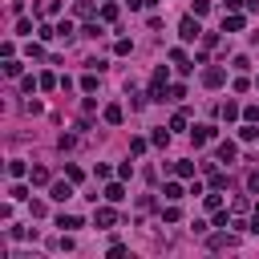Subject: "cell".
<instances>
[{"label":"cell","instance_id":"36","mask_svg":"<svg viewBox=\"0 0 259 259\" xmlns=\"http://www.w3.org/2000/svg\"><path fill=\"white\" fill-rule=\"evenodd\" d=\"M45 211H49V207H45L41 199H32V219H45Z\"/></svg>","mask_w":259,"mask_h":259},{"label":"cell","instance_id":"38","mask_svg":"<svg viewBox=\"0 0 259 259\" xmlns=\"http://www.w3.org/2000/svg\"><path fill=\"white\" fill-rule=\"evenodd\" d=\"M16 32H20V37H28V32H32V20H24V16H20V20H16Z\"/></svg>","mask_w":259,"mask_h":259},{"label":"cell","instance_id":"35","mask_svg":"<svg viewBox=\"0 0 259 259\" xmlns=\"http://www.w3.org/2000/svg\"><path fill=\"white\" fill-rule=\"evenodd\" d=\"M37 37H41V41H53V37H57V28H49V24H41V28H37Z\"/></svg>","mask_w":259,"mask_h":259},{"label":"cell","instance_id":"17","mask_svg":"<svg viewBox=\"0 0 259 259\" xmlns=\"http://www.w3.org/2000/svg\"><path fill=\"white\" fill-rule=\"evenodd\" d=\"M182 97H186V89L182 85H170L166 93H162V102H182Z\"/></svg>","mask_w":259,"mask_h":259},{"label":"cell","instance_id":"12","mask_svg":"<svg viewBox=\"0 0 259 259\" xmlns=\"http://www.w3.org/2000/svg\"><path fill=\"white\" fill-rule=\"evenodd\" d=\"M219 114H223V122H235V118H243V110H239V102H227V106H223Z\"/></svg>","mask_w":259,"mask_h":259},{"label":"cell","instance_id":"23","mask_svg":"<svg viewBox=\"0 0 259 259\" xmlns=\"http://www.w3.org/2000/svg\"><path fill=\"white\" fill-rule=\"evenodd\" d=\"M4 77H20V61H12V57L4 61Z\"/></svg>","mask_w":259,"mask_h":259},{"label":"cell","instance_id":"32","mask_svg":"<svg viewBox=\"0 0 259 259\" xmlns=\"http://www.w3.org/2000/svg\"><path fill=\"white\" fill-rule=\"evenodd\" d=\"M102 20H118V4H102Z\"/></svg>","mask_w":259,"mask_h":259},{"label":"cell","instance_id":"22","mask_svg":"<svg viewBox=\"0 0 259 259\" xmlns=\"http://www.w3.org/2000/svg\"><path fill=\"white\" fill-rule=\"evenodd\" d=\"M190 12H194V16H207V12H211V0H194Z\"/></svg>","mask_w":259,"mask_h":259},{"label":"cell","instance_id":"26","mask_svg":"<svg viewBox=\"0 0 259 259\" xmlns=\"http://www.w3.org/2000/svg\"><path fill=\"white\" fill-rule=\"evenodd\" d=\"M81 37H89V41H97V37H102V24H85V28H81Z\"/></svg>","mask_w":259,"mask_h":259},{"label":"cell","instance_id":"25","mask_svg":"<svg viewBox=\"0 0 259 259\" xmlns=\"http://www.w3.org/2000/svg\"><path fill=\"white\" fill-rule=\"evenodd\" d=\"M57 37H61V41H69V37H73V24H69V20H61V24H57Z\"/></svg>","mask_w":259,"mask_h":259},{"label":"cell","instance_id":"10","mask_svg":"<svg viewBox=\"0 0 259 259\" xmlns=\"http://www.w3.org/2000/svg\"><path fill=\"white\" fill-rule=\"evenodd\" d=\"M28 182H32V186H49V170H45V166H32V170H28Z\"/></svg>","mask_w":259,"mask_h":259},{"label":"cell","instance_id":"8","mask_svg":"<svg viewBox=\"0 0 259 259\" xmlns=\"http://www.w3.org/2000/svg\"><path fill=\"white\" fill-rule=\"evenodd\" d=\"M170 61L178 65V73H190V69H194V65H190V57H186L182 49H170Z\"/></svg>","mask_w":259,"mask_h":259},{"label":"cell","instance_id":"15","mask_svg":"<svg viewBox=\"0 0 259 259\" xmlns=\"http://www.w3.org/2000/svg\"><path fill=\"white\" fill-rule=\"evenodd\" d=\"M162 194H166V199H170V203H178V199H182V194H186V190H182L178 182H166V186H162Z\"/></svg>","mask_w":259,"mask_h":259},{"label":"cell","instance_id":"19","mask_svg":"<svg viewBox=\"0 0 259 259\" xmlns=\"http://www.w3.org/2000/svg\"><path fill=\"white\" fill-rule=\"evenodd\" d=\"M150 142H154V146H170V130H154Z\"/></svg>","mask_w":259,"mask_h":259},{"label":"cell","instance_id":"6","mask_svg":"<svg viewBox=\"0 0 259 259\" xmlns=\"http://www.w3.org/2000/svg\"><path fill=\"white\" fill-rule=\"evenodd\" d=\"M102 118H106V126H122V118H126V110H122L118 102H110V106L102 110Z\"/></svg>","mask_w":259,"mask_h":259},{"label":"cell","instance_id":"37","mask_svg":"<svg viewBox=\"0 0 259 259\" xmlns=\"http://www.w3.org/2000/svg\"><path fill=\"white\" fill-rule=\"evenodd\" d=\"M65 178H73V182H81L85 174H81V166H65Z\"/></svg>","mask_w":259,"mask_h":259},{"label":"cell","instance_id":"16","mask_svg":"<svg viewBox=\"0 0 259 259\" xmlns=\"http://www.w3.org/2000/svg\"><path fill=\"white\" fill-rule=\"evenodd\" d=\"M24 174H28V166H24L20 158H12V162H8V178H24Z\"/></svg>","mask_w":259,"mask_h":259},{"label":"cell","instance_id":"9","mask_svg":"<svg viewBox=\"0 0 259 259\" xmlns=\"http://www.w3.org/2000/svg\"><path fill=\"white\" fill-rule=\"evenodd\" d=\"M215 154H219V162H235V154H239V150H235V142H219V150H215Z\"/></svg>","mask_w":259,"mask_h":259},{"label":"cell","instance_id":"7","mask_svg":"<svg viewBox=\"0 0 259 259\" xmlns=\"http://www.w3.org/2000/svg\"><path fill=\"white\" fill-rule=\"evenodd\" d=\"M93 223H97V227H114V223H118V211H114V207H102V211L93 215Z\"/></svg>","mask_w":259,"mask_h":259},{"label":"cell","instance_id":"18","mask_svg":"<svg viewBox=\"0 0 259 259\" xmlns=\"http://www.w3.org/2000/svg\"><path fill=\"white\" fill-rule=\"evenodd\" d=\"M239 138H243V142H255V138H259V130H255V122L239 126Z\"/></svg>","mask_w":259,"mask_h":259},{"label":"cell","instance_id":"21","mask_svg":"<svg viewBox=\"0 0 259 259\" xmlns=\"http://www.w3.org/2000/svg\"><path fill=\"white\" fill-rule=\"evenodd\" d=\"M174 174H178V178H194V162H178Z\"/></svg>","mask_w":259,"mask_h":259},{"label":"cell","instance_id":"5","mask_svg":"<svg viewBox=\"0 0 259 259\" xmlns=\"http://www.w3.org/2000/svg\"><path fill=\"white\" fill-rule=\"evenodd\" d=\"M227 81V69H219V65H211V69H203V85L207 89H219Z\"/></svg>","mask_w":259,"mask_h":259},{"label":"cell","instance_id":"13","mask_svg":"<svg viewBox=\"0 0 259 259\" xmlns=\"http://www.w3.org/2000/svg\"><path fill=\"white\" fill-rule=\"evenodd\" d=\"M106 199H110V203H122V199H126V186H122V182H110V186H106Z\"/></svg>","mask_w":259,"mask_h":259},{"label":"cell","instance_id":"14","mask_svg":"<svg viewBox=\"0 0 259 259\" xmlns=\"http://www.w3.org/2000/svg\"><path fill=\"white\" fill-rule=\"evenodd\" d=\"M57 227H61V231H77L81 219H77V215H61V219H57Z\"/></svg>","mask_w":259,"mask_h":259},{"label":"cell","instance_id":"1","mask_svg":"<svg viewBox=\"0 0 259 259\" xmlns=\"http://www.w3.org/2000/svg\"><path fill=\"white\" fill-rule=\"evenodd\" d=\"M166 81H170V69H166V65H158L154 77H150V97H154V102H162V93H166Z\"/></svg>","mask_w":259,"mask_h":259},{"label":"cell","instance_id":"39","mask_svg":"<svg viewBox=\"0 0 259 259\" xmlns=\"http://www.w3.org/2000/svg\"><path fill=\"white\" fill-rule=\"evenodd\" d=\"M170 130H186V114H174L170 118Z\"/></svg>","mask_w":259,"mask_h":259},{"label":"cell","instance_id":"31","mask_svg":"<svg viewBox=\"0 0 259 259\" xmlns=\"http://www.w3.org/2000/svg\"><path fill=\"white\" fill-rule=\"evenodd\" d=\"M182 215H178V207H166V211H162V223H178Z\"/></svg>","mask_w":259,"mask_h":259},{"label":"cell","instance_id":"4","mask_svg":"<svg viewBox=\"0 0 259 259\" xmlns=\"http://www.w3.org/2000/svg\"><path fill=\"white\" fill-rule=\"evenodd\" d=\"M49 199H57V203L73 199V178H65V182H53V186H49Z\"/></svg>","mask_w":259,"mask_h":259},{"label":"cell","instance_id":"11","mask_svg":"<svg viewBox=\"0 0 259 259\" xmlns=\"http://www.w3.org/2000/svg\"><path fill=\"white\" fill-rule=\"evenodd\" d=\"M211 251H223V247H235V235H211V243H207Z\"/></svg>","mask_w":259,"mask_h":259},{"label":"cell","instance_id":"29","mask_svg":"<svg viewBox=\"0 0 259 259\" xmlns=\"http://www.w3.org/2000/svg\"><path fill=\"white\" fill-rule=\"evenodd\" d=\"M57 146H61V150H73V146H77V138H73V134H61V138H57Z\"/></svg>","mask_w":259,"mask_h":259},{"label":"cell","instance_id":"24","mask_svg":"<svg viewBox=\"0 0 259 259\" xmlns=\"http://www.w3.org/2000/svg\"><path fill=\"white\" fill-rule=\"evenodd\" d=\"M37 12H45V16H57V12H61V4H57V0H45V4H41Z\"/></svg>","mask_w":259,"mask_h":259},{"label":"cell","instance_id":"3","mask_svg":"<svg viewBox=\"0 0 259 259\" xmlns=\"http://www.w3.org/2000/svg\"><path fill=\"white\" fill-rule=\"evenodd\" d=\"M215 138H219L215 126H194V130H190V142H194V146H207V142H215Z\"/></svg>","mask_w":259,"mask_h":259},{"label":"cell","instance_id":"2","mask_svg":"<svg viewBox=\"0 0 259 259\" xmlns=\"http://www.w3.org/2000/svg\"><path fill=\"white\" fill-rule=\"evenodd\" d=\"M178 37H182L186 45L203 37V28H199V16H194V12H190V16H182V24H178Z\"/></svg>","mask_w":259,"mask_h":259},{"label":"cell","instance_id":"27","mask_svg":"<svg viewBox=\"0 0 259 259\" xmlns=\"http://www.w3.org/2000/svg\"><path fill=\"white\" fill-rule=\"evenodd\" d=\"M37 85H41V89H53V85H61V81H57L53 73H41V77H37Z\"/></svg>","mask_w":259,"mask_h":259},{"label":"cell","instance_id":"33","mask_svg":"<svg viewBox=\"0 0 259 259\" xmlns=\"http://www.w3.org/2000/svg\"><path fill=\"white\" fill-rule=\"evenodd\" d=\"M81 89H85V93H93V89H97V77H93V73H85V77H81Z\"/></svg>","mask_w":259,"mask_h":259},{"label":"cell","instance_id":"30","mask_svg":"<svg viewBox=\"0 0 259 259\" xmlns=\"http://www.w3.org/2000/svg\"><path fill=\"white\" fill-rule=\"evenodd\" d=\"M203 207H207V211H219V207H223V199H219V194H207Z\"/></svg>","mask_w":259,"mask_h":259},{"label":"cell","instance_id":"40","mask_svg":"<svg viewBox=\"0 0 259 259\" xmlns=\"http://www.w3.org/2000/svg\"><path fill=\"white\" fill-rule=\"evenodd\" d=\"M255 231H259V203H255Z\"/></svg>","mask_w":259,"mask_h":259},{"label":"cell","instance_id":"28","mask_svg":"<svg viewBox=\"0 0 259 259\" xmlns=\"http://www.w3.org/2000/svg\"><path fill=\"white\" fill-rule=\"evenodd\" d=\"M8 199H12V203H20V199H28V190H24V186H20V182H16V186H12V190H8Z\"/></svg>","mask_w":259,"mask_h":259},{"label":"cell","instance_id":"20","mask_svg":"<svg viewBox=\"0 0 259 259\" xmlns=\"http://www.w3.org/2000/svg\"><path fill=\"white\" fill-rule=\"evenodd\" d=\"M239 28H243V16H227L223 20V32H239Z\"/></svg>","mask_w":259,"mask_h":259},{"label":"cell","instance_id":"34","mask_svg":"<svg viewBox=\"0 0 259 259\" xmlns=\"http://www.w3.org/2000/svg\"><path fill=\"white\" fill-rule=\"evenodd\" d=\"M247 190H251V194H259V170H251V174H247Z\"/></svg>","mask_w":259,"mask_h":259}]
</instances>
